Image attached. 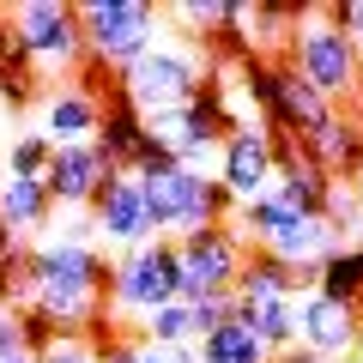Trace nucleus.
Segmentation results:
<instances>
[{
  "label": "nucleus",
  "mask_w": 363,
  "mask_h": 363,
  "mask_svg": "<svg viewBox=\"0 0 363 363\" xmlns=\"http://www.w3.org/2000/svg\"><path fill=\"white\" fill-rule=\"evenodd\" d=\"M25 309L49 315L61 333L109 339V260L91 242H43L30 248V303Z\"/></svg>",
  "instance_id": "f257e3e1"
},
{
  "label": "nucleus",
  "mask_w": 363,
  "mask_h": 363,
  "mask_svg": "<svg viewBox=\"0 0 363 363\" xmlns=\"http://www.w3.org/2000/svg\"><path fill=\"white\" fill-rule=\"evenodd\" d=\"M116 79H121L116 91L128 97L133 109H140V121H152V116H169V109H182V104H188V97H194V91L212 79V49L157 37L152 49H145L133 67H121Z\"/></svg>",
  "instance_id": "f03ea898"
},
{
  "label": "nucleus",
  "mask_w": 363,
  "mask_h": 363,
  "mask_svg": "<svg viewBox=\"0 0 363 363\" xmlns=\"http://www.w3.org/2000/svg\"><path fill=\"white\" fill-rule=\"evenodd\" d=\"M291 73L327 104L363 97V61L351 55L345 30L333 25V6H303L297 37H291Z\"/></svg>",
  "instance_id": "7ed1b4c3"
},
{
  "label": "nucleus",
  "mask_w": 363,
  "mask_h": 363,
  "mask_svg": "<svg viewBox=\"0 0 363 363\" xmlns=\"http://www.w3.org/2000/svg\"><path fill=\"white\" fill-rule=\"evenodd\" d=\"M79 37H85V55L97 67H133L157 37H164V13L145 6V0H79Z\"/></svg>",
  "instance_id": "20e7f679"
},
{
  "label": "nucleus",
  "mask_w": 363,
  "mask_h": 363,
  "mask_svg": "<svg viewBox=\"0 0 363 363\" xmlns=\"http://www.w3.org/2000/svg\"><path fill=\"white\" fill-rule=\"evenodd\" d=\"M182 285V260H176V236H157L145 248H128L121 260H109V315L145 321L152 309L176 303Z\"/></svg>",
  "instance_id": "39448f33"
},
{
  "label": "nucleus",
  "mask_w": 363,
  "mask_h": 363,
  "mask_svg": "<svg viewBox=\"0 0 363 363\" xmlns=\"http://www.w3.org/2000/svg\"><path fill=\"white\" fill-rule=\"evenodd\" d=\"M176 260H182L176 303H200V297H218V291L236 285V272L248 260V242L230 224H206L194 236H176Z\"/></svg>",
  "instance_id": "423d86ee"
},
{
  "label": "nucleus",
  "mask_w": 363,
  "mask_h": 363,
  "mask_svg": "<svg viewBox=\"0 0 363 363\" xmlns=\"http://www.w3.org/2000/svg\"><path fill=\"white\" fill-rule=\"evenodd\" d=\"M13 37L30 55V67H55V73H73L85 61V37H79V13L61 0H25L13 13Z\"/></svg>",
  "instance_id": "0eeeda50"
},
{
  "label": "nucleus",
  "mask_w": 363,
  "mask_h": 363,
  "mask_svg": "<svg viewBox=\"0 0 363 363\" xmlns=\"http://www.w3.org/2000/svg\"><path fill=\"white\" fill-rule=\"evenodd\" d=\"M297 345L309 351V357L345 363L351 351L363 345V315L345 309V303H327L321 291H303L297 297Z\"/></svg>",
  "instance_id": "6e6552de"
},
{
  "label": "nucleus",
  "mask_w": 363,
  "mask_h": 363,
  "mask_svg": "<svg viewBox=\"0 0 363 363\" xmlns=\"http://www.w3.org/2000/svg\"><path fill=\"white\" fill-rule=\"evenodd\" d=\"M116 176V164H109L104 152H97V140H85V145H55V157H49V169H43V194L55 200V212H79V206H91L97 200V188Z\"/></svg>",
  "instance_id": "1a4fd4ad"
},
{
  "label": "nucleus",
  "mask_w": 363,
  "mask_h": 363,
  "mask_svg": "<svg viewBox=\"0 0 363 363\" xmlns=\"http://www.w3.org/2000/svg\"><path fill=\"white\" fill-rule=\"evenodd\" d=\"M218 182L236 206L260 200L272 188V133L267 128H230L218 145Z\"/></svg>",
  "instance_id": "9d476101"
},
{
  "label": "nucleus",
  "mask_w": 363,
  "mask_h": 363,
  "mask_svg": "<svg viewBox=\"0 0 363 363\" xmlns=\"http://www.w3.org/2000/svg\"><path fill=\"white\" fill-rule=\"evenodd\" d=\"M327 188H333V176H327L297 140H279V133H272V188L267 194L279 200V206H291L297 218H321Z\"/></svg>",
  "instance_id": "9b49d317"
},
{
  "label": "nucleus",
  "mask_w": 363,
  "mask_h": 363,
  "mask_svg": "<svg viewBox=\"0 0 363 363\" xmlns=\"http://www.w3.org/2000/svg\"><path fill=\"white\" fill-rule=\"evenodd\" d=\"M91 230L109 236L121 255H128V248L157 242V236H152V218H145V200H140V182H133L128 169H116V176L97 188V200H91Z\"/></svg>",
  "instance_id": "f8f14e48"
},
{
  "label": "nucleus",
  "mask_w": 363,
  "mask_h": 363,
  "mask_svg": "<svg viewBox=\"0 0 363 363\" xmlns=\"http://www.w3.org/2000/svg\"><path fill=\"white\" fill-rule=\"evenodd\" d=\"M97 116H104V97L85 85V79H67L43 97V140L49 145H85L97 140Z\"/></svg>",
  "instance_id": "ddd939ff"
},
{
  "label": "nucleus",
  "mask_w": 363,
  "mask_h": 363,
  "mask_svg": "<svg viewBox=\"0 0 363 363\" xmlns=\"http://www.w3.org/2000/svg\"><path fill=\"white\" fill-rule=\"evenodd\" d=\"M133 182H140V200H145V218H152V236H157V230H176V236H182L200 176H188V169L169 164V169H152V176H133Z\"/></svg>",
  "instance_id": "4468645a"
},
{
  "label": "nucleus",
  "mask_w": 363,
  "mask_h": 363,
  "mask_svg": "<svg viewBox=\"0 0 363 363\" xmlns=\"http://www.w3.org/2000/svg\"><path fill=\"white\" fill-rule=\"evenodd\" d=\"M303 152H309L333 182L357 176V169H363V121H351V116H339V109H333L327 128L315 133V140H303Z\"/></svg>",
  "instance_id": "2eb2a0df"
},
{
  "label": "nucleus",
  "mask_w": 363,
  "mask_h": 363,
  "mask_svg": "<svg viewBox=\"0 0 363 363\" xmlns=\"http://www.w3.org/2000/svg\"><path fill=\"white\" fill-rule=\"evenodd\" d=\"M140 133H145L140 109H133L121 91H109V97H104V116H97V152H104L116 169H128V164H133V145H140Z\"/></svg>",
  "instance_id": "dca6fc26"
},
{
  "label": "nucleus",
  "mask_w": 363,
  "mask_h": 363,
  "mask_svg": "<svg viewBox=\"0 0 363 363\" xmlns=\"http://www.w3.org/2000/svg\"><path fill=\"white\" fill-rule=\"evenodd\" d=\"M49 218H55V200L43 194V182H30V176H0V224H6L13 236L43 230Z\"/></svg>",
  "instance_id": "f3484780"
},
{
  "label": "nucleus",
  "mask_w": 363,
  "mask_h": 363,
  "mask_svg": "<svg viewBox=\"0 0 363 363\" xmlns=\"http://www.w3.org/2000/svg\"><path fill=\"white\" fill-rule=\"evenodd\" d=\"M333 248H339V236L327 230L321 218H297V224H291V230L279 236V242H272V248H260V255L285 260L291 272H315V267H321L327 255H333Z\"/></svg>",
  "instance_id": "a211bd4d"
},
{
  "label": "nucleus",
  "mask_w": 363,
  "mask_h": 363,
  "mask_svg": "<svg viewBox=\"0 0 363 363\" xmlns=\"http://www.w3.org/2000/svg\"><path fill=\"white\" fill-rule=\"evenodd\" d=\"M236 321L255 327V339L279 357L297 345V297H267V303H236Z\"/></svg>",
  "instance_id": "6ab92c4d"
},
{
  "label": "nucleus",
  "mask_w": 363,
  "mask_h": 363,
  "mask_svg": "<svg viewBox=\"0 0 363 363\" xmlns=\"http://www.w3.org/2000/svg\"><path fill=\"white\" fill-rule=\"evenodd\" d=\"M315 291H321L327 303H345V309H357V303H363V242L333 248V255L315 267Z\"/></svg>",
  "instance_id": "aec40b11"
},
{
  "label": "nucleus",
  "mask_w": 363,
  "mask_h": 363,
  "mask_svg": "<svg viewBox=\"0 0 363 363\" xmlns=\"http://www.w3.org/2000/svg\"><path fill=\"white\" fill-rule=\"evenodd\" d=\"M194 351H200V363H272V351L255 339V327H242L236 315L218 327V333L194 339Z\"/></svg>",
  "instance_id": "412c9836"
},
{
  "label": "nucleus",
  "mask_w": 363,
  "mask_h": 363,
  "mask_svg": "<svg viewBox=\"0 0 363 363\" xmlns=\"http://www.w3.org/2000/svg\"><path fill=\"white\" fill-rule=\"evenodd\" d=\"M321 224H327V230L339 236V248L363 242V206H357V188H351V182H333V188H327Z\"/></svg>",
  "instance_id": "4be33fe9"
},
{
  "label": "nucleus",
  "mask_w": 363,
  "mask_h": 363,
  "mask_svg": "<svg viewBox=\"0 0 363 363\" xmlns=\"http://www.w3.org/2000/svg\"><path fill=\"white\" fill-rule=\"evenodd\" d=\"M140 333L145 345H194V315H188V303H164L140 321Z\"/></svg>",
  "instance_id": "5701e85b"
},
{
  "label": "nucleus",
  "mask_w": 363,
  "mask_h": 363,
  "mask_svg": "<svg viewBox=\"0 0 363 363\" xmlns=\"http://www.w3.org/2000/svg\"><path fill=\"white\" fill-rule=\"evenodd\" d=\"M49 157H55V145L43 140V133H18V140L6 145V176H30V182H43Z\"/></svg>",
  "instance_id": "b1692460"
},
{
  "label": "nucleus",
  "mask_w": 363,
  "mask_h": 363,
  "mask_svg": "<svg viewBox=\"0 0 363 363\" xmlns=\"http://www.w3.org/2000/svg\"><path fill=\"white\" fill-rule=\"evenodd\" d=\"M37 363H97V339H85V333H55L49 345L37 351Z\"/></svg>",
  "instance_id": "393cba45"
},
{
  "label": "nucleus",
  "mask_w": 363,
  "mask_h": 363,
  "mask_svg": "<svg viewBox=\"0 0 363 363\" xmlns=\"http://www.w3.org/2000/svg\"><path fill=\"white\" fill-rule=\"evenodd\" d=\"M188 315H194V339H206V333H218V327L236 315V297H230V291H218V297H200V303H188Z\"/></svg>",
  "instance_id": "a878e982"
},
{
  "label": "nucleus",
  "mask_w": 363,
  "mask_h": 363,
  "mask_svg": "<svg viewBox=\"0 0 363 363\" xmlns=\"http://www.w3.org/2000/svg\"><path fill=\"white\" fill-rule=\"evenodd\" d=\"M333 25L345 30L351 55H357V61H363V0H333Z\"/></svg>",
  "instance_id": "bb28decb"
},
{
  "label": "nucleus",
  "mask_w": 363,
  "mask_h": 363,
  "mask_svg": "<svg viewBox=\"0 0 363 363\" xmlns=\"http://www.w3.org/2000/svg\"><path fill=\"white\" fill-rule=\"evenodd\" d=\"M6 357H25V333H18V309L0 303V363Z\"/></svg>",
  "instance_id": "cd10ccee"
},
{
  "label": "nucleus",
  "mask_w": 363,
  "mask_h": 363,
  "mask_svg": "<svg viewBox=\"0 0 363 363\" xmlns=\"http://www.w3.org/2000/svg\"><path fill=\"white\" fill-rule=\"evenodd\" d=\"M152 363H200L194 345H152Z\"/></svg>",
  "instance_id": "c85d7f7f"
},
{
  "label": "nucleus",
  "mask_w": 363,
  "mask_h": 363,
  "mask_svg": "<svg viewBox=\"0 0 363 363\" xmlns=\"http://www.w3.org/2000/svg\"><path fill=\"white\" fill-rule=\"evenodd\" d=\"M272 363H327V357H309V351H303V345H291V351H279V357H272Z\"/></svg>",
  "instance_id": "c756f323"
},
{
  "label": "nucleus",
  "mask_w": 363,
  "mask_h": 363,
  "mask_svg": "<svg viewBox=\"0 0 363 363\" xmlns=\"http://www.w3.org/2000/svg\"><path fill=\"white\" fill-rule=\"evenodd\" d=\"M351 188H357V206H363V169H357V176H351Z\"/></svg>",
  "instance_id": "7c9ffc66"
},
{
  "label": "nucleus",
  "mask_w": 363,
  "mask_h": 363,
  "mask_svg": "<svg viewBox=\"0 0 363 363\" xmlns=\"http://www.w3.org/2000/svg\"><path fill=\"white\" fill-rule=\"evenodd\" d=\"M6 363H37V357H6Z\"/></svg>",
  "instance_id": "2f4dec72"
},
{
  "label": "nucleus",
  "mask_w": 363,
  "mask_h": 363,
  "mask_svg": "<svg viewBox=\"0 0 363 363\" xmlns=\"http://www.w3.org/2000/svg\"><path fill=\"white\" fill-rule=\"evenodd\" d=\"M357 363H363V345H357Z\"/></svg>",
  "instance_id": "473e14b6"
}]
</instances>
